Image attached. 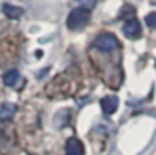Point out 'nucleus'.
<instances>
[{
  "label": "nucleus",
  "mask_w": 156,
  "mask_h": 155,
  "mask_svg": "<svg viewBox=\"0 0 156 155\" xmlns=\"http://www.w3.org/2000/svg\"><path fill=\"white\" fill-rule=\"evenodd\" d=\"M90 18H91L90 9H87L83 6H77L70 11V14L67 17V26L70 31H79L90 21Z\"/></svg>",
  "instance_id": "1"
},
{
  "label": "nucleus",
  "mask_w": 156,
  "mask_h": 155,
  "mask_svg": "<svg viewBox=\"0 0 156 155\" xmlns=\"http://www.w3.org/2000/svg\"><path fill=\"white\" fill-rule=\"evenodd\" d=\"M123 34L130 38V40H138L143 34V29H141V24L136 18H130V20H126L124 26H123Z\"/></svg>",
  "instance_id": "3"
},
{
  "label": "nucleus",
  "mask_w": 156,
  "mask_h": 155,
  "mask_svg": "<svg viewBox=\"0 0 156 155\" xmlns=\"http://www.w3.org/2000/svg\"><path fill=\"white\" fill-rule=\"evenodd\" d=\"M79 6H83V8H87V9H91V8H94L96 6V2L97 0H74Z\"/></svg>",
  "instance_id": "10"
},
{
  "label": "nucleus",
  "mask_w": 156,
  "mask_h": 155,
  "mask_svg": "<svg viewBox=\"0 0 156 155\" xmlns=\"http://www.w3.org/2000/svg\"><path fill=\"white\" fill-rule=\"evenodd\" d=\"M146 24L152 29H156V12H150L146 17Z\"/></svg>",
  "instance_id": "9"
},
{
  "label": "nucleus",
  "mask_w": 156,
  "mask_h": 155,
  "mask_svg": "<svg viewBox=\"0 0 156 155\" xmlns=\"http://www.w3.org/2000/svg\"><path fill=\"white\" fill-rule=\"evenodd\" d=\"M18 79H20L18 70H9V72H6V75L3 76V82H5L8 87H14V85L18 82Z\"/></svg>",
  "instance_id": "8"
},
{
  "label": "nucleus",
  "mask_w": 156,
  "mask_h": 155,
  "mask_svg": "<svg viewBox=\"0 0 156 155\" xmlns=\"http://www.w3.org/2000/svg\"><path fill=\"white\" fill-rule=\"evenodd\" d=\"M65 151L68 155H83V145L77 138H70L65 145Z\"/></svg>",
  "instance_id": "5"
},
{
  "label": "nucleus",
  "mask_w": 156,
  "mask_h": 155,
  "mask_svg": "<svg viewBox=\"0 0 156 155\" xmlns=\"http://www.w3.org/2000/svg\"><path fill=\"white\" fill-rule=\"evenodd\" d=\"M2 11L3 14L8 17V18H20L23 14H24V9L20 8V6H14V5H9V3H5L2 6Z\"/></svg>",
  "instance_id": "6"
},
{
  "label": "nucleus",
  "mask_w": 156,
  "mask_h": 155,
  "mask_svg": "<svg viewBox=\"0 0 156 155\" xmlns=\"http://www.w3.org/2000/svg\"><path fill=\"white\" fill-rule=\"evenodd\" d=\"M94 46L102 52H112L118 47V40H117V37H115L114 34L105 32V34H100V35L96 38Z\"/></svg>",
  "instance_id": "2"
},
{
  "label": "nucleus",
  "mask_w": 156,
  "mask_h": 155,
  "mask_svg": "<svg viewBox=\"0 0 156 155\" xmlns=\"http://www.w3.org/2000/svg\"><path fill=\"white\" fill-rule=\"evenodd\" d=\"M15 111H17V106L14 103H11V102L3 103L2 108H0V119L2 120H9V119L14 117Z\"/></svg>",
  "instance_id": "7"
},
{
  "label": "nucleus",
  "mask_w": 156,
  "mask_h": 155,
  "mask_svg": "<svg viewBox=\"0 0 156 155\" xmlns=\"http://www.w3.org/2000/svg\"><path fill=\"white\" fill-rule=\"evenodd\" d=\"M118 108V99L115 96H106L102 99V109L106 116H111L117 111Z\"/></svg>",
  "instance_id": "4"
}]
</instances>
